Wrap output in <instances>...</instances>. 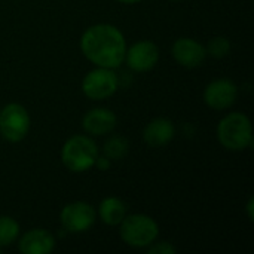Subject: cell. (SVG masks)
Wrapping results in <instances>:
<instances>
[{"mask_svg": "<svg viewBox=\"0 0 254 254\" xmlns=\"http://www.w3.org/2000/svg\"><path fill=\"white\" fill-rule=\"evenodd\" d=\"M116 1L124 3V4H135V3H138V1H141V0H116Z\"/></svg>", "mask_w": 254, "mask_h": 254, "instance_id": "cell-21", "label": "cell"}, {"mask_svg": "<svg viewBox=\"0 0 254 254\" xmlns=\"http://www.w3.org/2000/svg\"><path fill=\"white\" fill-rule=\"evenodd\" d=\"M246 211H247V217H249V220L250 222H253L254 220V198H249V202H247V205H246Z\"/></svg>", "mask_w": 254, "mask_h": 254, "instance_id": "cell-20", "label": "cell"}, {"mask_svg": "<svg viewBox=\"0 0 254 254\" xmlns=\"http://www.w3.org/2000/svg\"><path fill=\"white\" fill-rule=\"evenodd\" d=\"M171 54L182 67L195 68L204 63L207 57V49L201 42L192 37H179L173 43Z\"/></svg>", "mask_w": 254, "mask_h": 254, "instance_id": "cell-10", "label": "cell"}, {"mask_svg": "<svg viewBox=\"0 0 254 254\" xmlns=\"http://www.w3.org/2000/svg\"><path fill=\"white\" fill-rule=\"evenodd\" d=\"M219 143L231 152H243L253 146V129L247 115L232 112L217 125Z\"/></svg>", "mask_w": 254, "mask_h": 254, "instance_id": "cell-2", "label": "cell"}, {"mask_svg": "<svg viewBox=\"0 0 254 254\" xmlns=\"http://www.w3.org/2000/svg\"><path fill=\"white\" fill-rule=\"evenodd\" d=\"M119 86V79L113 68L97 67L88 71L82 80V92L85 97L94 101L106 100L112 97Z\"/></svg>", "mask_w": 254, "mask_h": 254, "instance_id": "cell-6", "label": "cell"}, {"mask_svg": "<svg viewBox=\"0 0 254 254\" xmlns=\"http://www.w3.org/2000/svg\"><path fill=\"white\" fill-rule=\"evenodd\" d=\"M207 54L214 58H223L231 52V42L225 36H216L213 37L207 45Z\"/></svg>", "mask_w": 254, "mask_h": 254, "instance_id": "cell-17", "label": "cell"}, {"mask_svg": "<svg viewBox=\"0 0 254 254\" xmlns=\"http://www.w3.org/2000/svg\"><path fill=\"white\" fill-rule=\"evenodd\" d=\"M147 249V253L149 254H176L177 253V249L168 243V241H159V243H152Z\"/></svg>", "mask_w": 254, "mask_h": 254, "instance_id": "cell-18", "label": "cell"}, {"mask_svg": "<svg viewBox=\"0 0 254 254\" xmlns=\"http://www.w3.org/2000/svg\"><path fill=\"white\" fill-rule=\"evenodd\" d=\"M127 65L138 73L152 70L159 61V48L152 40H140L127 48L125 58Z\"/></svg>", "mask_w": 254, "mask_h": 254, "instance_id": "cell-8", "label": "cell"}, {"mask_svg": "<svg viewBox=\"0 0 254 254\" xmlns=\"http://www.w3.org/2000/svg\"><path fill=\"white\" fill-rule=\"evenodd\" d=\"M128 150H129L128 140L124 138V137H119V135H115V137L109 138L103 146V153L110 161H119V159L125 158Z\"/></svg>", "mask_w": 254, "mask_h": 254, "instance_id": "cell-15", "label": "cell"}, {"mask_svg": "<svg viewBox=\"0 0 254 254\" xmlns=\"http://www.w3.org/2000/svg\"><path fill=\"white\" fill-rule=\"evenodd\" d=\"M80 51L97 67L118 68L124 63L127 42L118 27L112 24H95L83 31Z\"/></svg>", "mask_w": 254, "mask_h": 254, "instance_id": "cell-1", "label": "cell"}, {"mask_svg": "<svg viewBox=\"0 0 254 254\" xmlns=\"http://www.w3.org/2000/svg\"><path fill=\"white\" fill-rule=\"evenodd\" d=\"M30 115L22 104L9 103L0 110V135L9 143H18L30 131Z\"/></svg>", "mask_w": 254, "mask_h": 254, "instance_id": "cell-5", "label": "cell"}, {"mask_svg": "<svg viewBox=\"0 0 254 254\" xmlns=\"http://www.w3.org/2000/svg\"><path fill=\"white\" fill-rule=\"evenodd\" d=\"M95 219H97V213L94 207L85 201L70 202L60 213L61 226L71 234L86 232L95 223Z\"/></svg>", "mask_w": 254, "mask_h": 254, "instance_id": "cell-7", "label": "cell"}, {"mask_svg": "<svg viewBox=\"0 0 254 254\" xmlns=\"http://www.w3.org/2000/svg\"><path fill=\"white\" fill-rule=\"evenodd\" d=\"M0 250H1V249H0Z\"/></svg>", "mask_w": 254, "mask_h": 254, "instance_id": "cell-23", "label": "cell"}, {"mask_svg": "<svg viewBox=\"0 0 254 254\" xmlns=\"http://www.w3.org/2000/svg\"><path fill=\"white\" fill-rule=\"evenodd\" d=\"M116 124H118L116 115L110 109H106V107L92 109L86 112L82 119L83 131L94 137L110 134L116 128Z\"/></svg>", "mask_w": 254, "mask_h": 254, "instance_id": "cell-11", "label": "cell"}, {"mask_svg": "<svg viewBox=\"0 0 254 254\" xmlns=\"http://www.w3.org/2000/svg\"><path fill=\"white\" fill-rule=\"evenodd\" d=\"M173 1H180V0H173Z\"/></svg>", "mask_w": 254, "mask_h": 254, "instance_id": "cell-22", "label": "cell"}, {"mask_svg": "<svg viewBox=\"0 0 254 254\" xmlns=\"http://www.w3.org/2000/svg\"><path fill=\"white\" fill-rule=\"evenodd\" d=\"M18 235H19L18 222L9 216H0V249L15 243Z\"/></svg>", "mask_w": 254, "mask_h": 254, "instance_id": "cell-16", "label": "cell"}, {"mask_svg": "<svg viewBox=\"0 0 254 254\" xmlns=\"http://www.w3.org/2000/svg\"><path fill=\"white\" fill-rule=\"evenodd\" d=\"M100 219L107 226H119V223L127 216L125 204L116 196H107L100 202L98 207Z\"/></svg>", "mask_w": 254, "mask_h": 254, "instance_id": "cell-14", "label": "cell"}, {"mask_svg": "<svg viewBox=\"0 0 254 254\" xmlns=\"http://www.w3.org/2000/svg\"><path fill=\"white\" fill-rule=\"evenodd\" d=\"M98 147L86 135L70 137L61 149V162L71 173H83L95 165Z\"/></svg>", "mask_w": 254, "mask_h": 254, "instance_id": "cell-3", "label": "cell"}, {"mask_svg": "<svg viewBox=\"0 0 254 254\" xmlns=\"http://www.w3.org/2000/svg\"><path fill=\"white\" fill-rule=\"evenodd\" d=\"M119 237L129 247L144 249L158 240L159 226L150 216L129 214L119 223Z\"/></svg>", "mask_w": 254, "mask_h": 254, "instance_id": "cell-4", "label": "cell"}, {"mask_svg": "<svg viewBox=\"0 0 254 254\" xmlns=\"http://www.w3.org/2000/svg\"><path fill=\"white\" fill-rule=\"evenodd\" d=\"M238 88L231 79H216L210 82L204 91V101L213 110H226L235 104Z\"/></svg>", "mask_w": 254, "mask_h": 254, "instance_id": "cell-9", "label": "cell"}, {"mask_svg": "<svg viewBox=\"0 0 254 254\" xmlns=\"http://www.w3.org/2000/svg\"><path fill=\"white\" fill-rule=\"evenodd\" d=\"M55 247L54 235L46 229H31L25 232L18 243V249L22 254H48Z\"/></svg>", "mask_w": 254, "mask_h": 254, "instance_id": "cell-13", "label": "cell"}, {"mask_svg": "<svg viewBox=\"0 0 254 254\" xmlns=\"http://www.w3.org/2000/svg\"><path fill=\"white\" fill-rule=\"evenodd\" d=\"M174 137H176V127L167 118L152 119L143 131L144 143L153 149H159V147L167 146L168 143L173 141Z\"/></svg>", "mask_w": 254, "mask_h": 254, "instance_id": "cell-12", "label": "cell"}, {"mask_svg": "<svg viewBox=\"0 0 254 254\" xmlns=\"http://www.w3.org/2000/svg\"><path fill=\"white\" fill-rule=\"evenodd\" d=\"M95 165L101 170V171H106V170H109V167L112 165V161L109 159V158H106V156H103V158H97V161H95Z\"/></svg>", "mask_w": 254, "mask_h": 254, "instance_id": "cell-19", "label": "cell"}]
</instances>
